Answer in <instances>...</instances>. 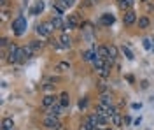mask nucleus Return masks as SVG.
<instances>
[{
    "instance_id": "2",
    "label": "nucleus",
    "mask_w": 154,
    "mask_h": 130,
    "mask_svg": "<svg viewBox=\"0 0 154 130\" xmlns=\"http://www.w3.org/2000/svg\"><path fill=\"white\" fill-rule=\"evenodd\" d=\"M53 30H56L54 28V25L49 21V23H42V25H37V28H35V32H37V35H40V37H49L51 33H53Z\"/></svg>"
},
{
    "instance_id": "15",
    "label": "nucleus",
    "mask_w": 154,
    "mask_h": 130,
    "mask_svg": "<svg viewBox=\"0 0 154 130\" xmlns=\"http://www.w3.org/2000/svg\"><path fill=\"white\" fill-rule=\"evenodd\" d=\"M137 23H138V28H149L151 20H149L147 16H142V18H138V20H137Z\"/></svg>"
},
{
    "instance_id": "25",
    "label": "nucleus",
    "mask_w": 154,
    "mask_h": 130,
    "mask_svg": "<svg viewBox=\"0 0 154 130\" xmlns=\"http://www.w3.org/2000/svg\"><path fill=\"white\" fill-rule=\"evenodd\" d=\"M123 53H125V56L128 58V60H133V58H135V55L131 53V49H130L128 46H123Z\"/></svg>"
},
{
    "instance_id": "11",
    "label": "nucleus",
    "mask_w": 154,
    "mask_h": 130,
    "mask_svg": "<svg viewBox=\"0 0 154 130\" xmlns=\"http://www.w3.org/2000/svg\"><path fill=\"white\" fill-rule=\"evenodd\" d=\"M116 18L112 14H102V18H100V23L103 25V27H110V25H114Z\"/></svg>"
},
{
    "instance_id": "24",
    "label": "nucleus",
    "mask_w": 154,
    "mask_h": 130,
    "mask_svg": "<svg viewBox=\"0 0 154 130\" xmlns=\"http://www.w3.org/2000/svg\"><path fill=\"white\" fill-rule=\"evenodd\" d=\"M109 53H110V58H112V60H116V58H117V53H119V49L116 48L114 44H110V46H109Z\"/></svg>"
},
{
    "instance_id": "13",
    "label": "nucleus",
    "mask_w": 154,
    "mask_h": 130,
    "mask_svg": "<svg viewBox=\"0 0 154 130\" xmlns=\"http://www.w3.org/2000/svg\"><path fill=\"white\" fill-rule=\"evenodd\" d=\"M98 56L95 49H88V51H82V60L84 62H93Z\"/></svg>"
},
{
    "instance_id": "6",
    "label": "nucleus",
    "mask_w": 154,
    "mask_h": 130,
    "mask_svg": "<svg viewBox=\"0 0 154 130\" xmlns=\"http://www.w3.org/2000/svg\"><path fill=\"white\" fill-rule=\"evenodd\" d=\"M79 23H81V20H79V16L77 14H70L68 16V20H67V27H65V32H68V30H72V28H77L79 27Z\"/></svg>"
},
{
    "instance_id": "10",
    "label": "nucleus",
    "mask_w": 154,
    "mask_h": 130,
    "mask_svg": "<svg viewBox=\"0 0 154 130\" xmlns=\"http://www.w3.org/2000/svg\"><path fill=\"white\" fill-rule=\"evenodd\" d=\"M58 40L61 42V48H63V49H70V48H72V39H70V35H68L67 32H63L61 37Z\"/></svg>"
},
{
    "instance_id": "28",
    "label": "nucleus",
    "mask_w": 154,
    "mask_h": 130,
    "mask_svg": "<svg viewBox=\"0 0 154 130\" xmlns=\"http://www.w3.org/2000/svg\"><path fill=\"white\" fill-rule=\"evenodd\" d=\"M9 18H11L9 11H2V20H9Z\"/></svg>"
},
{
    "instance_id": "33",
    "label": "nucleus",
    "mask_w": 154,
    "mask_h": 130,
    "mask_svg": "<svg viewBox=\"0 0 154 130\" xmlns=\"http://www.w3.org/2000/svg\"><path fill=\"white\" fill-rule=\"evenodd\" d=\"M95 130H103V127H95Z\"/></svg>"
},
{
    "instance_id": "32",
    "label": "nucleus",
    "mask_w": 154,
    "mask_h": 130,
    "mask_svg": "<svg viewBox=\"0 0 154 130\" xmlns=\"http://www.w3.org/2000/svg\"><path fill=\"white\" fill-rule=\"evenodd\" d=\"M5 2H7V0H0V4H2V5H5Z\"/></svg>"
},
{
    "instance_id": "22",
    "label": "nucleus",
    "mask_w": 154,
    "mask_h": 130,
    "mask_svg": "<svg viewBox=\"0 0 154 130\" xmlns=\"http://www.w3.org/2000/svg\"><path fill=\"white\" fill-rule=\"evenodd\" d=\"M42 11H44V2L38 0L37 4H35V7L32 9V14H38V12H42Z\"/></svg>"
},
{
    "instance_id": "7",
    "label": "nucleus",
    "mask_w": 154,
    "mask_h": 130,
    "mask_svg": "<svg viewBox=\"0 0 154 130\" xmlns=\"http://www.w3.org/2000/svg\"><path fill=\"white\" fill-rule=\"evenodd\" d=\"M18 51H19V46L9 44V53H7V60H9V63H16V62H18Z\"/></svg>"
},
{
    "instance_id": "26",
    "label": "nucleus",
    "mask_w": 154,
    "mask_h": 130,
    "mask_svg": "<svg viewBox=\"0 0 154 130\" xmlns=\"http://www.w3.org/2000/svg\"><path fill=\"white\" fill-rule=\"evenodd\" d=\"M86 106H88V99H81L79 100V107H81V109H86Z\"/></svg>"
},
{
    "instance_id": "1",
    "label": "nucleus",
    "mask_w": 154,
    "mask_h": 130,
    "mask_svg": "<svg viewBox=\"0 0 154 130\" xmlns=\"http://www.w3.org/2000/svg\"><path fill=\"white\" fill-rule=\"evenodd\" d=\"M42 125H44L48 130H60V128H61V121L58 120V118H54V116H49V114L44 116Z\"/></svg>"
},
{
    "instance_id": "27",
    "label": "nucleus",
    "mask_w": 154,
    "mask_h": 130,
    "mask_svg": "<svg viewBox=\"0 0 154 130\" xmlns=\"http://www.w3.org/2000/svg\"><path fill=\"white\" fill-rule=\"evenodd\" d=\"M63 4H65V7H72L74 4H75V0H61Z\"/></svg>"
},
{
    "instance_id": "23",
    "label": "nucleus",
    "mask_w": 154,
    "mask_h": 130,
    "mask_svg": "<svg viewBox=\"0 0 154 130\" xmlns=\"http://www.w3.org/2000/svg\"><path fill=\"white\" fill-rule=\"evenodd\" d=\"M30 46H32V49L35 51V53H38V51L42 49V46H44V44H42L40 40H32V42H30Z\"/></svg>"
},
{
    "instance_id": "31",
    "label": "nucleus",
    "mask_w": 154,
    "mask_h": 130,
    "mask_svg": "<svg viewBox=\"0 0 154 130\" xmlns=\"http://www.w3.org/2000/svg\"><path fill=\"white\" fill-rule=\"evenodd\" d=\"M88 2H89L91 5H95V4H98V2H100V0H88Z\"/></svg>"
},
{
    "instance_id": "20",
    "label": "nucleus",
    "mask_w": 154,
    "mask_h": 130,
    "mask_svg": "<svg viewBox=\"0 0 154 130\" xmlns=\"http://www.w3.org/2000/svg\"><path fill=\"white\" fill-rule=\"evenodd\" d=\"M56 70H60V72L70 70V62H60V63L56 65Z\"/></svg>"
},
{
    "instance_id": "14",
    "label": "nucleus",
    "mask_w": 154,
    "mask_h": 130,
    "mask_svg": "<svg viewBox=\"0 0 154 130\" xmlns=\"http://www.w3.org/2000/svg\"><path fill=\"white\" fill-rule=\"evenodd\" d=\"M2 130H14V120L12 118H4L2 120Z\"/></svg>"
},
{
    "instance_id": "34",
    "label": "nucleus",
    "mask_w": 154,
    "mask_h": 130,
    "mask_svg": "<svg viewBox=\"0 0 154 130\" xmlns=\"http://www.w3.org/2000/svg\"><path fill=\"white\" fill-rule=\"evenodd\" d=\"M117 2H123V0H117Z\"/></svg>"
},
{
    "instance_id": "16",
    "label": "nucleus",
    "mask_w": 154,
    "mask_h": 130,
    "mask_svg": "<svg viewBox=\"0 0 154 130\" xmlns=\"http://www.w3.org/2000/svg\"><path fill=\"white\" fill-rule=\"evenodd\" d=\"M60 104H61L63 107H68V106H70V97H68L67 91H63V93L60 95Z\"/></svg>"
},
{
    "instance_id": "18",
    "label": "nucleus",
    "mask_w": 154,
    "mask_h": 130,
    "mask_svg": "<svg viewBox=\"0 0 154 130\" xmlns=\"http://www.w3.org/2000/svg\"><path fill=\"white\" fill-rule=\"evenodd\" d=\"M100 102H103V104H112V95L107 93V91H102V95H100Z\"/></svg>"
},
{
    "instance_id": "19",
    "label": "nucleus",
    "mask_w": 154,
    "mask_h": 130,
    "mask_svg": "<svg viewBox=\"0 0 154 130\" xmlns=\"http://www.w3.org/2000/svg\"><path fill=\"white\" fill-rule=\"evenodd\" d=\"M110 123H112L114 127H121V123H123V120H121V114H119V113H116L114 116L110 118Z\"/></svg>"
},
{
    "instance_id": "9",
    "label": "nucleus",
    "mask_w": 154,
    "mask_h": 130,
    "mask_svg": "<svg viewBox=\"0 0 154 130\" xmlns=\"http://www.w3.org/2000/svg\"><path fill=\"white\" fill-rule=\"evenodd\" d=\"M65 109L60 102L58 104H54V106H51V107H48V114L49 116H54V118H60V114H61V111Z\"/></svg>"
},
{
    "instance_id": "29",
    "label": "nucleus",
    "mask_w": 154,
    "mask_h": 130,
    "mask_svg": "<svg viewBox=\"0 0 154 130\" xmlns=\"http://www.w3.org/2000/svg\"><path fill=\"white\" fill-rule=\"evenodd\" d=\"M0 44H2V48H5V46L9 44V39H7V37H2V42H0Z\"/></svg>"
},
{
    "instance_id": "3",
    "label": "nucleus",
    "mask_w": 154,
    "mask_h": 130,
    "mask_svg": "<svg viewBox=\"0 0 154 130\" xmlns=\"http://www.w3.org/2000/svg\"><path fill=\"white\" fill-rule=\"evenodd\" d=\"M12 28H14V33L16 35H23L25 33V28H26V20L23 16H18L16 20L12 21Z\"/></svg>"
},
{
    "instance_id": "5",
    "label": "nucleus",
    "mask_w": 154,
    "mask_h": 130,
    "mask_svg": "<svg viewBox=\"0 0 154 130\" xmlns=\"http://www.w3.org/2000/svg\"><path fill=\"white\" fill-rule=\"evenodd\" d=\"M123 23H125V27H131L133 23H137V14H135V11H125V16H123Z\"/></svg>"
},
{
    "instance_id": "30",
    "label": "nucleus",
    "mask_w": 154,
    "mask_h": 130,
    "mask_svg": "<svg viewBox=\"0 0 154 130\" xmlns=\"http://www.w3.org/2000/svg\"><path fill=\"white\" fill-rule=\"evenodd\" d=\"M144 48L145 49H151V42H149V39H144Z\"/></svg>"
},
{
    "instance_id": "17",
    "label": "nucleus",
    "mask_w": 154,
    "mask_h": 130,
    "mask_svg": "<svg viewBox=\"0 0 154 130\" xmlns=\"http://www.w3.org/2000/svg\"><path fill=\"white\" fill-rule=\"evenodd\" d=\"M105 62H107V60H102V58H98V56H96L95 60L91 62V63H93L95 70H98V69H103V67H105Z\"/></svg>"
},
{
    "instance_id": "4",
    "label": "nucleus",
    "mask_w": 154,
    "mask_h": 130,
    "mask_svg": "<svg viewBox=\"0 0 154 130\" xmlns=\"http://www.w3.org/2000/svg\"><path fill=\"white\" fill-rule=\"evenodd\" d=\"M93 49L96 51L98 58H102V60H112L110 58V53H109V46H95Z\"/></svg>"
},
{
    "instance_id": "21",
    "label": "nucleus",
    "mask_w": 154,
    "mask_h": 130,
    "mask_svg": "<svg viewBox=\"0 0 154 130\" xmlns=\"http://www.w3.org/2000/svg\"><path fill=\"white\" fill-rule=\"evenodd\" d=\"M135 4V0H123V2H119V7L125 11H130V7Z\"/></svg>"
},
{
    "instance_id": "12",
    "label": "nucleus",
    "mask_w": 154,
    "mask_h": 130,
    "mask_svg": "<svg viewBox=\"0 0 154 130\" xmlns=\"http://www.w3.org/2000/svg\"><path fill=\"white\" fill-rule=\"evenodd\" d=\"M51 23L54 25V28H58V30H63V32H65V27H67V25H65V23L61 21V16H53V18H51Z\"/></svg>"
},
{
    "instance_id": "8",
    "label": "nucleus",
    "mask_w": 154,
    "mask_h": 130,
    "mask_svg": "<svg viewBox=\"0 0 154 130\" xmlns=\"http://www.w3.org/2000/svg\"><path fill=\"white\" fill-rule=\"evenodd\" d=\"M58 102H60V97H56V95H44L42 97V106L44 107H51Z\"/></svg>"
}]
</instances>
